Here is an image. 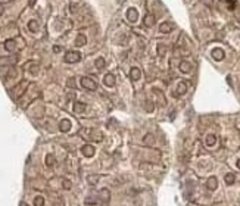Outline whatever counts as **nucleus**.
Here are the masks:
<instances>
[{
    "label": "nucleus",
    "instance_id": "obj_36",
    "mask_svg": "<svg viewBox=\"0 0 240 206\" xmlns=\"http://www.w3.org/2000/svg\"><path fill=\"white\" fill-rule=\"evenodd\" d=\"M237 167H239V168H240V159H239V162H237Z\"/></svg>",
    "mask_w": 240,
    "mask_h": 206
},
{
    "label": "nucleus",
    "instance_id": "obj_28",
    "mask_svg": "<svg viewBox=\"0 0 240 206\" xmlns=\"http://www.w3.org/2000/svg\"><path fill=\"white\" fill-rule=\"evenodd\" d=\"M227 5H228L230 11H234V7H236V2H234V0H227Z\"/></svg>",
    "mask_w": 240,
    "mask_h": 206
},
{
    "label": "nucleus",
    "instance_id": "obj_9",
    "mask_svg": "<svg viewBox=\"0 0 240 206\" xmlns=\"http://www.w3.org/2000/svg\"><path fill=\"white\" fill-rule=\"evenodd\" d=\"M140 77H141V72H140L139 68H137V66L131 68V71H130V78H131V80H134V81H137V80H140Z\"/></svg>",
    "mask_w": 240,
    "mask_h": 206
},
{
    "label": "nucleus",
    "instance_id": "obj_18",
    "mask_svg": "<svg viewBox=\"0 0 240 206\" xmlns=\"http://www.w3.org/2000/svg\"><path fill=\"white\" fill-rule=\"evenodd\" d=\"M153 24H155V16L149 13V15H146L145 18V25L146 27H153Z\"/></svg>",
    "mask_w": 240,
    "mask_h": 206
},
{
    "label": "nucleus",
    "instance_id": "obj_31",
    "mask_svg": "<svg viewBox=\"0 0 240 206\" xmlns=\"http://www.w3.org/2000/svg\"><path fill=\"white\" fill-rule=\"evenodd\" d=\"M149 105H146V111H149V112H152L153 111V105H152V102H147Z\"/></svg>",
    "mask_w": 240,
    "mask_h": 206
},
{
    "label": "nucleus",
    "instance_id": "obj_16",
    "mask_svg": "<svg viewBox=\"0 0 240 206\" xmlns=\"http://www.w3.org/2000/svg\"><path fill=\"white\" fill-rule=\"evenodd\" d=\"M205 143H206V146L212 147V146H215V143H217V137H215L214 134H208V135H206V140H205Z\"/></svg>",
    "mask_w": 240,
    "mask_h": 206
},
{
    "label": "nucleus",
    "instance_id": "obj_27",
    "mask_svg": "<svg viewBox=\"0 0 240 206\" xmlns=\"http://www.w3.org/2000/svg\"><path fill=\"white\" fill-rule=\"evenodd\" d=\"M62 185H63V189L65 190H69L71 187H72V183H71L69 180H63V181H62Z\"/></svg>",
    "mask_w": 240,
    "mask_h": 206
},
{
    "label": "nucleus",
    "instance_id": "obj_3",
    "mask_svg": "<svg viewBox=\"0 0 240 206\" xmlns=\"http://www.w3.org/2000/svg\"><path fill=\"white\" fill-rule=\"evenodd\" d=\"M81 134H87L91 140H95V141H100L103 139V135L100 133H97V131H93V130H83Z\"/></svg>",
    "mask_w": 240,
    "mask_h": 206
},
{
    "label": "nucleus",
    "instance_id": "obj_30",
    "mask_svg": "<svg viewBox=\"0 0 240 206\" xmlns=\"http://www.w3.org/2000/svg\"><path fill=\"white\" fill-rule=\"evenodd\" d=\"M165 50H167V49H165V46H159V47H158V52H159V55H164V53H165Z\"/></svg>",
    "mask_w": 240,
    "mask_h": 206
},
{
    "label": "nucleus",
    "instance_id": "obj_15",
    "mask_svg": "<svg viewBox=\"0 0 240 206\" xmlns=\"http://www.w3.org/2000/svg\"><path fill=\"white\" fill-rule=\"evenodd\" d=\"M217 185H218V181H217V178H215V177H211V178H208L206 187H208L209 190H215V189H217Z\"/></svg>",
    "mask_w": 240,
    "mask_h": 206
},
{
    "label": "nucleus",
    "instance_id": "obj_23",
    "mask_svg": "<svg viewBox=\"0 0 240 206\" xmlns=\"http://www.w3.org/2000/svg\"><path fill=\"white\" fill-rule=\"evenodd\" d=\"M100 196H103V202L106 203V202H109V199H111V193H109V190L103 189L100 191Z\"/></svg>",
    "mask_w": 240,
    "mask_h": 206
},
{
    "label": "nucleus",
    "instance_id": "obj_29",
    "mask_svg": "<svg viewBox=\"0 0 240 206\" xmlns=\"http://www.w3.org/2000/svg\"><path fill=\"white\" fill-rule=\"evenodd\" d=\"M67 85L68 87H75V81H74V78H69V80H68Z\"/></svg>",
    "mask_w": 240,
    "mask_h": 206
},
{
    "label": "nucleus",
    "instance_id": "obj_24",
    "mask_svg": "<svg viewBox=\"0 0 240 206\" xmlns=\"http://www.w3.org/2000/svg\"><path fill=\"white\" fill-rule=\"evenodd\" d=\"M99 178H100L99 175H90L89 178H87V181L90 183V185H96V183L99 181Z\"/></svg>",
    "mask_w": 240,
    "mask_h": 206
},
{
    "label": "nucleus",
    "instance_id": "obj_5",
    "mask_svg": "<svg viewBox=\"0 0 240 206\" xmlns=\"http://www.w3.org/2000/svg\"><path fill=\"white\" fill-rule=\"evenodd\" d=\"M211 55H212V57L215 59V61H223V59H224V50H223V49H219V47L212 49Z\"/></svg>",
    "mask_w": 240,
    "mask_h": 206
},
{
    "label": "nucleus",
    "instance_id": "obj_22",
    "mask_svg": "<svg viewBox=\"0 0 240 206\" xmlns=\"http://www.w3.org/2000/svg\"><path fill=\"white\" fill-rule=\"evenodd\" d=\"M55 156L53 155H50V153H49V155L46 156V165H47V167H53V165H55Z\"/></svg>",
    "mask_w": 240,
    "mask_h": 206
},
{
    "label": "nucleus",
    "instance_id": "obj_32",
    "mask_svg": "<svg viewBox=\"0 0 240 206\" xmlns=\"http://www.w3.org/2000/svg\"><path fill=\"white\" fill-rule=\"evenodd\" d=\"M53 52H55V53L61 52V47H59V46H55V47H53Z\"/></svg>",
    "mask_w": 240,
    "mask_h": 206
},
{
    "label": "nucleus",
    "instance_id": "obj_20",
    "mask_svg": "<svg viewBox=\"0 0 240 206\" xmlns=\"http://www.w3.org/2000/svg\"><path fill=\"white\" fill-rule=\"evenodd\" d=\"M224 181H225V184L231 185V184L236 181V175H234V174H227V175L224 177Z\"/></svg>",
    "mask_w": 240,
    "mask_h": 206
},
{
    "label": "nucleus",
    "instance_id": "obj_7",
    "mask_svg": "<svg viewBox=\"0 0 240 206\" xmlns=\"http://www.w3.org/2000/svg\"><path fill=\"white\" fill-rule=\"evenodd\" d=\"M59 130H61L62 133H67L71 130V121L69 119H62L61 122H59Z\"/></svg>",
    "mask_w": 240,
    "mask_h": 206
},
{
    "label": "nucleus",
    "instance_id": "obj_8",
    "mask_svg": "<svg viewBox=\"0 0 240 206\" xmlns=\"http://www.w3.org/2000/svg\"><path fill=\"white\" fill-rule=\"evenodd\" d=\"M173 31V24L171 22H162L161 27H159V33L162 34H168Z\"/></svg>",
    "mask_w": 240,
    "mask_h": 206
},
{
    "label": "nucleus",
    "instance_id": "obj_21",
    "mask_svg": "<svg viewBox=\"0 0 240 206\" xmlns=\"http://www.w3.org/2000/svg\"><path fill=\"white\" fill-rule=\"evenodd\" d=\"M95 65L97 69H102V68H105V65H106V62H105V59L103 57H97L95 61Z\"/></svg>",
    "mask_w": 240,
    "mask_h": 206
},
{
    "label": "nucleus",
    "instance_id": "obj_12",
    "mask_svg": "<svg viewBox=\"0 0 240 206\" xmlns=\"http://www.w3.org/2000/svg\"><path fill=\"white\" fill-rule=\"evenodd\" d=\"M105 84L108 87H113L115 85V75L113 74H106L105 75Z\"/></svg>",
    "mask_w": 240,
    "mask_h": 206
},
{
    "label": "nucleus",
    "instance_id": "obj_26",
    "mask_svg": "<svg viewBox=\"0 0 240 206\" xmlns=\"http://www.w3.org/2000/svg\"><path fill=\"white\" fill-rule=\"evenodd\" d=\"M34 205H35V206H43V205H44V197L37 196V197L34 199Z\"/></svg>",
    "mask_w": 240,
    "mask_h": 206
},
{
    "label": "nucleus",
    "instance_id": "obj_2",
    "mask_svg": "<svg viewBox=\"0 0 240 206\" xmlns=\"http://www.w3.org/2000/svg\"><path fill=\"white\" fill-rule=\"evenodd\" d=\"M81 85H83L84 89L90 90V91H95V90L97 89V84H96V81L93 80V78H90V77H83V78H81Z\"/></svg>",
    "mask_w": 240,
    "mask_h": 206
},
{
    "label": "nucleus",
    "instance_id": "obj_35",
    "mask_svg": "<svg viewBox=\"0 0 240 206\" xmlns=\"http://www.w3.org/2000/svg\"><path fill=\"white\" fill-rule=\"evenodd\" d=\"M34 3H35V0H30V5H31V6H33Z\"/></svg>",
    "mask_w": 240,
    "mask_h": 206
},
{
    "label": "nucleus",
    "instance_id": "obj_17",
    "mask_svg": "<svg viewBox=\"0 0 240 206\" xmlns=\"http://www.w3.org/2000/svg\"><path fill=\"white\" fill-rule=\"evenodd\" d=\"M84 44H87L85 35H84V34H78L77 39H75V46H84Z\"/></svg>",
    "mask_w": 240,
    "mask_h": 206
},
{
    "label": "nucleus",
    "instance_id": "obj_34",
    "mask_svg": "<svg viewBox=\"0 0 240 206\" xmlns=\"http://www.w3.org/2000/svg\"><path fill=\"white\" fill-rule=\"evenodd\" d=\"M203 2H205L206 5H212V0H203Z\"/></svg>",
    "mask_w": 240,
    "mask_h": 206
},
{
    "label": "nucleus",
    "instance_id": "obj_33",
    "mask_svg": "<svg viewBox=\"0 0 240 206\" xmlns=\"http://www.w3.org/2000/svg\"><path fill=\"white\" fill-rule=\"evenodd\" d=\"M3 12H5V6H3V5H0V16L3 15Z\"/></svg>",
    "mask_w": 240,
    "mask_h": 206
},
{
    "label": "nucleus",
    "instance_id": "obj_10",
    "mask_svg": "<svg viewBox=\"0 0 240 206\" xmlns=\"http://www.w3.org/2000/svg\"><path fill=\"white\" fill-rule=\"evenodd\" d=\"M85 109H87V105H85V103H81V102H75V103H74V112H75V113H83Z\"/></svg>",
    "mask_w": 240,
    "mask_h": 206
},
{
    "label": "nucleus",
    "instance_id": "obj_11",
    "mask_svg": "<svg viewBox=\"0 0 240 206\" xmlns=\"http://www.w3.org/2000/svg\"><path fill=\"white\" fill-rule=\"evenodd\" d=\"M5 49L7 52H15L16 50V43H15V40H6L5 41Z\"/></svg>",
    "mask_w": 240,
    "mask_h": 206
},
{
    "label": "nucleus",
    "instance_id": "obj_14",
    "mask_svg": "<svg viewBox=\"0 0 240 206\" xmlns=\"http://www.w3.org/2000/svg\"><path fill=\"white\" fill-rule=\"evenodd\" d=\"M180 71H181V72H184V74L192 72V65H190L189 62L183 61L181 63H180Z\"/></svg>",
    "mask_w": 240,
    "mask_h": 206
},
{
    "label": "nucleus",
    "instance_id": "obj_25",
    "mask_svg": "<svg viewBox=\"0 0 240 206\" xmlns=\"http://www.w3.org/2000/svg\"><path fill=\"white\" fill-rule=\"evenodd\" d=\"M153 141H155L153 134H146V137H145V143H146V144H153Z\"/></svg>",
    "mask_w": 240,
    "mask_h": 206
},
{
    "label": "nucleus",
    "instance_id": "obj_6",
    "mask_svg": "<svg viewBox=\"0 0 240 206\" xmlns=\"http://www.w3.org/2000/svg\"><path fill=\"white\" fill-rule=\"evenodd\" d=\"M81 152H83L84 156H87V158H90V156L95 155V147L91 144H84L83 147H81Z\"/></svg>",
    "mask_w": 240,
    "mask_h": 206
},
{
    "label": "nucleus",
    "instance_id": "obj_1",
    "mask_svg": "<svg viewBox=\"0 0 240 206\" xmlns=\"http://www.w3.org/2000/svg\"><path fill=\"white\" fill-rule=\"evenodd\" d=\"M80 61H81V53L80 52H75V50L67 52V55H65V62L67 63H77Z\"/></svg>",
    "mask_w": 240,
    "mask_h": 206
},
{
    "label": "nucleus",
    "instance_id": "obj_13",
    "mask_svg": "<svg viewBox=\"0 0 240 206\" xmlns=\"http://www.w3.org/2000/svg\"><path fill=\"white\" fill-rule=\"evenodd\" d=\"M186 91H187V83H184V81L178 83V85H177V96H183Z\"/></svg>",
    "mask_w": 240,
    "mask_h": 206
},
{
    "label": "nucleus",
    "instance_id": "obj_19",
    "mask_svg": "<svg viewBox=\"0 0 240 206\" xmlns=\"http://www.w3.org/2000/svg\"><path fill=\"white\" fill-rule=\"evenodd\" d=\"M28 30L31 31V33H37V30H39V22L33 19V21H30L28 22Z\"/></svg>",
    "mask_w": 240,
    "mask_h": 206
},
{
    "label": "nucleus",
    "instance_id": "obj_4",
    "mask_svg": "<svg viewBox=\"0 0 240 206\" xmlns=\"http://www.w3.org/2000/svg\"><path fill=\"white\" fill-rule=\"evenodd\" d=\"M127 19H128L130 22H137V19H139V12L136 11L134 7L128 9V11H127Z\"/></svg>",
    "mask_w": 240,
    "mask_h": 206
}]
</instances>
